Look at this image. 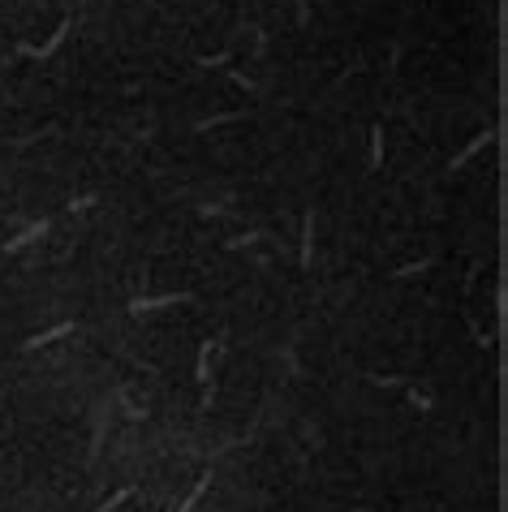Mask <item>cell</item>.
I'll list each match as a JSON object with an SVG mask.
<instances>
[]
</instances>
